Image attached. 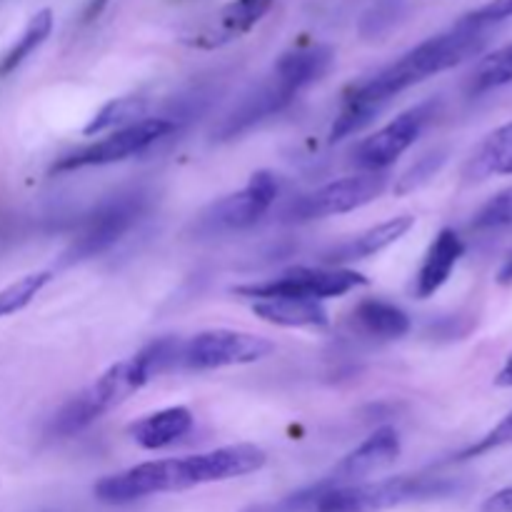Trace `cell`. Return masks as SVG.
I'll return each instance as SVG.
<instances>
[{"mask_svg": "<svg viewBox=\"0 0 512 512\" xmlns=\"http://www.w3.org/2000/svg\"><path fill=\"white\" fill-rule=\"evenodd\" d=\"M488 40L490 30L475 28L465 20H458L450 30L415 45L413 50L400 55L395 63L385 65L368 80L353 85L345 93L343 108H340L338 118L330 128V143H338V140L363 130L375 115L388 108L390 100L398 98L413 85L475 58L488 45Z\"/></svg>", "mask_w": 512, "mask_h": 512, "instance_id": "cell-1", "label": "cell"}, {"mask_svg": "<svg viewBox=\"0 0 512 512\" xmlns=\"http://www.w3.org/2000/svg\"><path fill=\"white\" fill-rule=\"evenodd\" d=\"M265 463H268V455L258 445H225V448L188 455V458L140 463L95 483L93 493L105 505H125L150 498V495L178 493V490H190L198 485L243 478V475L258 473Z\"/></svg>", "mask_w": 512, "mask_h": 512, "instance_id": "cell-2", "label": "cell"}, {"mask_svg": "<svg viewBox=\"0 0 512 512\" xmlns=\"http://www.w3.org/2000/svg\"><path fill=\"white\" fill-rule=\"evenodd\" d=\"M178 353L180 338H160L130 358L110 365L95 383L80 390L75 398H70L55 413V418L50 420V433L58 435V438H70V435L85 430L95 420L103 418L105 413L123 405L130 395L145 388L150 380L175 373L178 370Z\"/></svg>", "mask_w": 512, "mask_h": 512, "instance_id": "cell-3", "label": "cell"}, {"mask_svg": "<svg viewBox=\"0 0 512 512\" xmlns=\"http://www.w3.org/2000/svg\"><path fill=\"white\" fill-rule=\"evenodd\" d=\"M313 512H383L408 503H428V500L453 498L465 488L458 478L443 475H398V478L373 480V483L343 485L328 488L323 480L313 485Z\"/></svg>", "mask_w": 512, "mask_h": 512, "instance_id": "cell-4", "label": "cell"}, {"mask_svg": "<svg viewBox=\"0 0 512 512\" xmlns=\"http://www.w3.org/2000/svg\"><path fill=\"white\" fill-rule=\"evenodd\" d=\"M148 208L150 195L140 188L120 190V193L100 200L85 215L73 243L65 250V265L83 263V260L108 253L115 243H120L138 225V220L148 213Z\"/></svg>", "mask_w": 512, "mask_h": 512, "instance_id": "cell-5", "label": "cell"}, {"mask_svg": "<svg viewBox=\"0 0 512 512\" xmlns=\"http://www.w3.org/2000/svg\"><path fill=\"white\" fill-rule=\"evenodd\" d=\"M368 285V278L358 270L333 268V265H320V268H290L280 273L278 278H270L265 283H250L233 288L235 295L248 300L263 298H305V300H328L348 295L350 290Z\"/></svg>", "mask_w": 512, "mask_h": 512, "instance_id": "cell-6", "label": "cell"}, {"mask_svg": "<svg viewBox=\"0 0 512 512\" xmlns=\"http://www.w3.org/2000/svg\"><path fill=\"white\" fill-rule=\"evenodd\" d=\"M175 130V123L170 118H143L133 125L113 130L105 138L95 140V143L83 145V148L73 150V153L63 155L53 163L50 173H73V170L83 168H100V165L123 163V160L133 158V155L145 153L153 148L158 140L168 138Z\"/></svg>", "mask_w": 512, "mask_h": 512, "instance_id": "cell-7", "label": "cell"}, {"mask_svg": "<svg viewBox=\"0 0 512 512\" xmlns=\"http://www.w3.org/2000/svg\"><path fill=\"white\" fill-rule=\"evenodd\" d=\"M275 198H278V178L270 170H258L238 193L210 203L195 220V233L210 238V235L253 228L273 208Z\"/></svg>", "mask_w": 512, "mask_h": 512, "instance_id": "cell-8", "label": "cell"}, {"mask_svg": "<svg viewBox=\"0 0 512 512\" xmlns=\"http://www.w3.org/2000/svg\"><path fill=\"white\" fill-rule=\"evenodd\" d=\"M273 350L275 345L268 338L243 333V330H203L193 338L180 340L178 370H218L250 365L268 358Z\"/></svg>", "mask_w": 512, "mask_h": 512, "instance_id": "cell-9", "label": "cell"}, {"mask_svg": "<svg viewBox=\"0 0 512 512\" xmlns=\"http://www.w3.org/2000/svg\"><path fill=\"white\" fill-rule=\"evenodd\" d=\"M388 188L385 173H358L348 178L333 180V183L315 188L313 193H305L290 203L285 210L288 223H310V220H323L330 215L353 213L363 205L373 203Z\"/></svg>", "mask_w": 512, "mask_h": 512, "instance_id": "cell-10", "label": "cell"}, {"mask_svg": "<svg viewBox=\"0 0 512 512\" xmlns=\"http://www.w3.org/2000/svg\"><path fill=\"white\" fill-rule=\"evenodd\" d=\"M438 103L425 100V103L413 105L398 118L390 120L380 130H375L370 138H365L358 148L353 150V165L360 173H383L388 165H393L415 140L423 135L428 123L433 120Z\"/></svg>", "mask_w": 512, "mask_h": 512, "instance_id": "cell-11", "label": "cell"}, {"mask_svg": "<svg viewBox=\"0 0 512 512\" xmlns=\"http://www.w3.org/2000/svg\"><path fill=\"white\" fill-rule=\"evenodd\" d=\"M300 93H303V90L295 88L290 80L280 78L278 73H270L258 88H253L248 95H243V100L220 120V125L213 133L215 140H218V143H225V140L240 138V135H245L248 130H253L255 125L265 123V120L283 113L288 105L295 103V98H298Z\"/></svg>", "mask_w": 512, "mask_h": 512, "instance_id": "cell-12", "label": "cell"}, {"mask_svg": "<svg viewBox=\"0 0 512 512\" xmlns=\"http://www.w3.org/2000/svg\"><path fill=\"white\" fill-rule=\"evenodd\" d=\"M400 455V435L398 430L385 425L370 433L355 450H350L340 463L323 475V483L328 488H343V485L365 483L370 475H378L380 470L390 468Z\"/></svg>", "mask_w": 512, "mask_h": 512, "instance_id": "cell-13", "label": "cell"}, {"mask_svg": "<svg viewBox=\"0 0 512 512\" xmlns=\"http://www.w3.org/2000/svg\"><path fill=\"white\" fill-rule=\"evenodd\" d=\"M273 3L275 0H230L218 15H213V20L195 30L190 38H185V43L205 50L223 48V45L238 40L240 35L250 33L265 18Z\"/></svg>", "mask_w": 512, "mask_h": 512, "instance_id": "cell-14", "label": "cell"}, {"mask_svg": "<svg viewBox=\"0 0 512 512\" xmlns=\"http://www.w3.org/2000/svg\"><path fill=\"white\" fill-rule=\"evenodd\" d=\"M465 255V243L453 228H443L430 243L428 253H425L423 265H420L418 275H415L413 293L415 298L425 300L430 295L438 293L453 275L455 265Z\"/></svg>", "mask_w": 512, "mask_h": 512, "instance_id": "cell-15", "label": "cell"}, {"mask_svg": "<svg viewBox=\"0 0 512 512\" xmlns=\"http://www.w3.org/2000/svg\"><path fill=\"white\" fill-rule=\"evenodd\" d=\"M415 218L410 215H400V218H390L385 223L375 225V228L363 230V233L353 235L345 243L335 245L328 253H323V265H333V268H343L345 263H355V260L373 258V255L383 253L385 248L398 243L410 228H413Z\"/></svg>", "mask_w": 512, "mask_h": 512, "instance_id": "cell-16", "label": "cell"}, {"mask_svg": "<svg viewBox=\"0 0 512 512\" xmlns=\"http://www.w3.org/2000/svg\"><path fill=\"white\" fill-rule=\"evenodd\" d=\"M190 430H193V413L183 405H175V408L158 410V413L135 420L128 428V435L140 448L163 450L168 445L178 443L180 438H185Z\"/></svg>", "mask_w": 512, "mask_h": 512, "instance_id": "cell-17", "label": "cell"}, {"mask_svg": "<svg viewBox=\"0 0 512 512\" xmlns=\"http://www.w3.org/2000/svg\"><path fill=\"white\" fill-rule=\"evenodd\" d=\"M333 60L335 53L330 45H298V48H290L288 53L280 55L278 63L273 65V73L290 80L298 90H305L318 83L323 75H328V70L333 68Z\"/></svg>", "mask_w": 512, "mask_h": 512, "instance_id": "cell-18", "label": "cell"}, {"mask_svg": "<svg viewBox=\"0 0 512 512\" xmlns=\"http://www.w3.org/2000/svg\"><path fill=\"white\" fill-rule=\"evenodd\" d=\"M253 313L260 320L280 328H323L328 310L320 300L305 298H263L253 300Z\"/></svg>", "mask_w": 512, "mask_h": 512, "instance_id": "cell-19", "label": "cell"}, {"mask_svg": "<svg viewBox=\"0 0 512 512\" xmlns=\"http://www.w3.org/2000/svg\"><path fill=\"white\" fill-rule=\"evenodd\" d=\"M350 320H353L355 330L368 335V338L398 340L410 333V315L403 308H398V305L388 303L383 298L360 300L355 305Z\"/></svg>", "mask_w": 512, "mask_h": 512, "instance_id": "cell-20", "label": "cell"}, {"mask_svg": "<svg viewBox=\"0 0 512 512\" xmlns=\"http://www.w3.org/2000/svg\"><path fill=\"white\" fill-rule=\"evenodd\" d=\"M470 178L512 175V123L493 130L468 163Z\"/></svg>", "mask_w": 512, "mask_h": 512, "instance_id": "cell-21", "label": "cell"}, {"mask_svg": "<svg viewBox=\"0 0 512 512\" xmlns=\"http://www.w3.org/2000/svg\"><path fill=\"white\" fill-rule=\"evenodd\" d=\"M50 30H53V10H38V13L28 20V25H25V30L20 33V38L15 40V43L10 45L8 53L0 58V80L8 78L10 73H15V70L25 63V58L33 55L35 50L48 40Z\"/></svg>", "mask_w": 512, "mask_h": 512, "instance_id": "cell-22", "label": "cell"}, {"mask_svg": "<svg viewBox=\"0 0 512 512\" xmlns=\"http://www.w3.org/2000/svg\"><path fill=\"white\" fill-rule=\"evenodd\" d=\"M145 98L138 95H125V98H115L110 103H105L98 113L90 118V123L85 125V135H100V133H113V130L125 128V125H133L138 120L145 118Z\"/></svg>", "mask_w": 512, "mask_h": 512, "instance_id": "cell-23", "label": "cell"}, {"mask_svg": "<svg viewBox=\"0 0 512 512\" xmlns=\"http://www.w3.org/2000/svg\"><path fill=\"white\" fill-rule=\"evenodd\" d=\"M508 83H512V43L495 50L475 68L473 78H470V93H485V90Z\"/></svg>", "mask_w": 512, "mask_h": 512, "instance_id": "cell-24", "label": "cell"}, {"mask_svg": "<svg viewBox=\"0 0 512 512\" xmlns=\"http://www.w3.org/2000/svg\"><path fill=\"white\" fill-rule=\"evenodd\" d=\"M50 278H53V275H50L48 270H40V273H30L25 275V278L15 280V283L5 285V288L0 290V318L23 310L25 305L50 283Z\"/></svg>", "mask_w": 512, "mask_h": 512, "instance_id": "cell-25", "label": "cell"}, {"mask_svg": "<svg viewBox=\"0 0 512 512\" xmlns=\"http://www.w3.org/2000/svg\"><path fill=\"white\" fill-rule=\"evenodd\" d=\"M445 158H448V153H445V150H430V153H425L423 158L415 160V163L410 165L403 175H400L398 185H395V193L398 195L413 193L415 188H420V185L428 183V180L433 178L440 168H443Z\"/></svg>", "mask_w": 512, "mask_h": 512, "instance_id": "cell-26", "label": "cell"}, {"mask_svg": "<svg viewBox=\"0 0 512 512\" xmlns=\"http://www.w3.org/2000/svg\"><path fill=\"white\" fill-rule=\"evenodd\" d=\"M508 445H512V413L505 415V418L500 420L490 433H485L478 443H473L470 448L460 450L458 455H453V463L480 458V455L493 453V450H500V448H508Z\"/></svg>", "mask_w": 512, "mask_h": 512, "instance_id": "cell-27", "label": "cell"}, {"mask_svg": "<svg viewBox=\"0 0 512 512\" xmlns=\"http://www.w3.org/2000/svg\"><path fill=\"white\" fill-rule=\"evenodd\" d=\"M475 228H510L512 225V185L490 198L483 208L475 213Z\"/></svg>", "mask_w": 512, "mask_h": 512, "instance_id": "cell-28", "label": "cell"}, {"mask_svg": "<svg viewBox=\"0 0 512 512\" xmlns=\"http://www.w3.org/2000/svg\"><path fill=\"white\" fill-rule=\"evenodd\" d=\"M512 18V0H490V3L480 5L478 10L465 15V23L475 25V28L493 30L495 25L505 23V20Z\"/></svg>", "mask_w": 512, "mask_h": 512, "instance_id": "cell-29", "label": "cell"}, {"mask_svg": "<svg viewBox=\"0 0 512 512\" xmlns=\"http://www.w3.org/2000/svg\"><path fill=\"white\" fill-rule=\"evenodd\" d=\"M480 512H512V485L490 495V498L483 503V510Z\"/></svg>", "mask_w": 512, "mask_h": 512, "instance_id": "cell-30", "label": "cell"}, {"mask_svg": "<svg viewBox=\"0 0 512 512\" xmlns=\"http://www.w3.org/2000/svg\"><path fill=\"white\" fill-rule=\"evenodd\" d=\"M495 280H498V285H512V250L505 255V260H503V265H500Z\"/></svg>", "mask_w": 512, "mask_h": 512, "instance_id": "cell-31", "label": "cell"}, {"mask_svg": "<svg viewBox=\"0 0 512 512\" xmlns=\"http://www.w3.org/2000/svg\"><path fill=\"white\" fill-rule=\"evenodd\" d=\"M495 385H498V388H512V355L505 360V365L500 368V373L495 375Z\"/></svg>", "mask_w": 512, "mask_h": 512, "instance_id": "cell-32", "label": "cell"}, {"mask_svg": "<svg viewBox=\"0 0 512 512\" xmlns=\"http://www.w3.org/2000/svg\"><path fill=\"white\" fill-rule=\"evenodd\" d=\"M105 3H108V0H90V5H88V8H85V13H83L85 23H88V20H93L95 15H98L100 10H103Z\"/></svg>", "mask_w": 512, "mask_h": 512, "instance_id": "cell-33", "label": "cell"}]
</instances>
